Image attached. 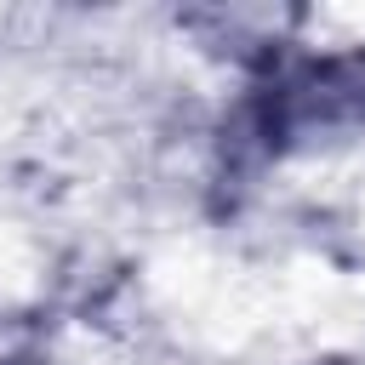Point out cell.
Segmentation results:
<instances>
[{
  "mask_svg": "<svg viewBox=\"0 0 365 365\" xmlns=\"http://www.w3.org/2000/svg\"><path fill=\"white\" fill-rule=\"evenodd\" d=\"M365 131V63L359 57H314L279 74L268 97V137L291 148L336 143Z\"/></svg>",
  "mask_w": 365,
  "mask_h": 365,
  "instance_id": "1",
  "label": "cell"
}]
</instances>
